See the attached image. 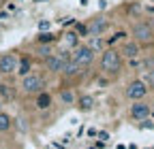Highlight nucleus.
I'll use <instances>...</instances> for the list:
<instances>
[{"label":"nucleus","instance_id":"4468645a","mask_svg":"<svg viewBox=\"0 0 154 149\" xmlns=\"http://www.w3.org/2000/svg\"><path fill=\"white\" fill-rule=\"evenodd\" d=\"M17 98V87L7 83V81H0V100L2 102H11Z\"/></svg>","mask_w":154,"mask_h":149},{"label":"nucleus","instance_id":"f3484780","mask_svg":"<svg viewBox=\"0 0 154 149\" xmlns=\"http://www.w3.org/2000/svg\"><path fill=\"white\" fill-rule=\"evenodd\" d=\"M86 45H90V47H92L96 53H99V51L103 53V51L107 49V41L103 39V36H90V41H88Z\"/></svg>","mask_w":154,"mask_h":149},{"label":"nucleus","instance_id":"39448f33","mask_svg":"<svg viewBox=\"0 0 154 149\" xmlns=\"http://www.w3.org/2000/svg\"><path fill=\"white\" fill-rule=\"evenodd\" d=\"M150 94V89H148V85H146V81L141 79V77H137V79H131L128 83H126V87H124V98L128 100V102H139V100H146V96Z\"/></svg>","mask_w":154,"mask_h":149},{"label":"nucleus","instance_id":"f8f14e48","mask_svg":"<svg viewBox=\"0 0 154 149\" xmlns=\"http://www.w3.org/2000/svg\"><path fill=\"white\" fill-rule=\"evenodd\" d=\"M75 107L79 109L82 113H90V111H94V107H96V100H94L92 94H82V96H77V104Z\"/></svg>","mask_w":154,"mask_h":149},{"label":"nucleus","instance_id":"393cba45","mask_svg":"<svg viewBox=\"0 0 154 149\" xmlns=\"http://www.w3.org/2000/svg\"><path fill=\"white\" fill-rule=\"evenodd\" d=\"M150 2H152V4H154V0H150Z\"/></svg>","mask_w":154,"mask_h":149},{"label":"nucleus","instance_id":"1a4fd4ad","mask_svg":"<svg viewBox=\"0 0 154 149\" xmlns=\"http://www.w3.org/2000/svg\"><path fill=\"white\" fill-rule=\"evenodd\" d=\"M88 34L90 36H103L107 30H109V19H105L103 15H96V17H92V19H88Z\"/></svg>","mask_w":154,"mask_h":149},{"label":"nucleus","instance_id":"4be33fe9","mask_svg":"<svg viewBox=\"0 0 154 149\" xmlns=\"http://www.w3.org/2000/svg\"><path fill=\"white\" fill-rule=\"evenodd\" d=\"M54 41H56V36L51 32H41V34H38V39H36V43H41V45H51Z\"/></svg>","mask_w":154,"mask_h":149},{"label":"nucleus","instance_id":"2eb2a0df","mask_svg":"<svg viewBox=\"0 0 154 149\" xmlns=\"http://www.w3.org/2000/svg\"><path fill=\"white\" fill-rule=\"evenodd\" d=\"M58 96H60V102H62L64 107H73V104H77V94H75V89H73V87H62Z\"/></svg>","mask_w":154,"mask_h":149},{"label":"nucleus","instance_id":"0eeeda50","mask_svg":"<svg viewBox=\"0 0 154 149\" xmlns=\"http://www.w3.org/2000/svg\"><path fill=\"white\" fill-rule=\"evenodd\" d=\"M152 115V104L146 102V100H139V102H131L128 107V117L133 121H143Z\"/></svg>","mask_w":154,"mask_h":149},{"label":"nucleus","instance_id":"20e7f679","mask_svg":"<svg viewBox=\"0 0 154 149\" xmlns=\"http://www.w3.org/2000/svg\"><path fill=\"white\" fill-rule=\"evenodd\" d=\"M45 87H47L45 77L38 74V72H30L19 81V89H22L26 96H36V94H41V92H45Z\"/></svg>","mask_w":154,"mask_h":149},{"label":"nucleus","instance_id":"9b49d317","mask_svg":"<svg viewBox=\"0 0 154 149\" xmlns=\"http://www.w3.org/2000/svg\"><path fill=\"white\" fill-rule=\"evenodd\" d=\"M86 68L82 66V64H77L73 58L64 64V70H62V74H60V77L62 79H66V81H71V79H77V77H82V72H84Z\"/></svg>","mask_w":154,"mask_h":149},{"label":"nucleus","instance_id":"f03ea898","mask_svg":"<svg viewBox=\"0 0 154 149\" xmlns=\"http://www.w3.org/2000/svg\"><path fill=\"white\" fill-rule=\"evenodd\" d=\"M131 36L135 43H139L141 47H150L154 45V30L150 19H137L131 24Z\"/></svg>","mask_w":154,"mask_h":149},{"label":"nucleus","instance_id":"412c9836","mask_svg":"<svg viewBox=\"0 0 154 149\" xmlns=\"http://www.w3.org/2000/svg\"><path fill=\"white\" fill-rule=\"evenodd\" d=\"M141 79L146 81L148 89L154 92V66H152V68H146V72H143V77H141Z\"/></svg>","mask_w":154,"mask_h":149},{"label":"nucleus","instance_id":"aec40b11","mask_svg":"<svg viewBox=\"0 0 154 149\" xmlns=\"http://www.w3.org/2000/svg\"><path fill=\"white\" fill-rule=\"evenodd\" d=\"M34 51H36V55H38L41 60H45V58H49V55L54 53V47H51V45H41V43H36Z\"/></svg>","mask_w":154,"mask_h":149},{"label":"nucleus","instance_id":"423d86ee","mask_svg":"<svg viewBox=\"0 0 154 149\" xmlns=\"http://www.w3.org/2000/svg\"><path fill=\"white\" fill-rule=\"evenodd\" d=\"M71 53H73V60L77 64H82L84 68H90L94 64V60H96V51L90 45H86V43H82L79 47H75Z\"/></svg>","mask_w":154,"mask_h":149},{"label":"nucleus","instance_id":"6ab92c4d","mask_svg":"<svg viewBox=\"0 0 154 149\" xmlns=\"http://www.w3.org/2000/svg\"><path fill=\"white\" fill-rule=\"evenodd\" d=\"M64 41H66V45L71 47V51H73L75 47H79V45H82V41H79V34H77L75 30H71V32H66V34H64Z\"/></svg>","mask_w":154,"mask_h":149},{"label":"nucleus","instance_id":"b1692460","mask_svg":"<svg viewBox=\"0 0 154 149\" xmlns=\"http://www.w3.org/2000/svg\"><path fill=\"white\" fill-rule=\"evenodd\" d=\"M0 111H2V100H0Z\"/></svg>","mask_w":154,"mask_h":149},{"label":"nucleus","instance_id":"9d476101","mask_svg":"<svg viewBox=\"0 0 154 149\" xmlns=\"http://www.w3.org/2000/svg\"><path fill=\"white\" fill-rule=\"evenodd\" d=\"M118 51H120V55H122L124 60H137L139 55H141V45L135 43L133 39H128V41H124L118 47Z\"/></svg>","mask_w":154,"mask_h":149},{"label":"nucleus","instance_id":"6e6552de","mask_svg":"<svg viewBox=\"0 0 154 149\" xmlns=\"http://www.w3.org/2000/svg\"><path fill=\"white\" fill-rule=\"evenodd\" d=\"M17 64H19V58L13 53V51H7V53H0V74H15L17 72Z\"/></svg>","mask_w":154,"mask_h":149},{"label":"nucleus","instance_id":"f257e3e1","mask_svg":"<svg viewBox=\"0 0 154 149\" xmlns=\"http://www.w3.org/2000/svg\"><path fill=\"white\" fill-rule=\"evenodd\" d=\"M101 74L107 79H116L120 77V72L124 70V58L120 55V51L116 47H107L103 53H101Z\"/></svg>","mask_w":154,"mask_h":149},{"label":"nucleus","instance_id":"a878e982","mask_svg":"<svg viewBox=\"0 0 154 149\" xmlns=\"http://www.w3.org/2000/svg\"><path fill=\"white\" fill-rule=\"evenodd\" d=\"M0 77H2V74H0Z\"/></svg>","mask_w":154,"mask_h":149},{"label":"nucleus","instance_id":"7ed1b4c3","mask_svg":"<svg viewBox=\"0 0 154 149\" xmlns=\"http://www.w3.org/2000/svg\"><path fill=\"white\" fill-rule=\"evenodd\" d=\"M71 58H73L71 49L54 51V53L49 55V58H45V60H43V66H45V70H47L49 74H62V70H64V64H66Z\"/></svg>","mask_w":154,"mask_h":149},{"label":"nucleus","instance_id":"a211bd4d","mask_svg":"<svg viewBox=\"0 0 154 149\" xmlns=\"http://www.w3.org/2000/svg\"><path fill=\"white\" fill-rule=\"evenodd\" d=\"M13 128V117L5 111H0V132H9Z\"/></svg>","mask_w":154,"mask_h":149},{"label":"nucleus","instance_id":"ddd939ff","mask_svg":"<svg viewBox=\"0 0 154 149\" xmlns=\"http://www.w3.org/2000/svg\"><path fill=\"white\" fill-rule=\"evenodd\" d=\"M51 104H54V96L49 94L47 89L34 96V107H36L38 111H47V109H51Z\"/></svg>","mask_w":154,"mask_h":149},{"label":"nucleus","instance_id":"dca6fc26","mask_svg":"<svg viewBox=\"0 0 154 149\" xmlns=\"http://www.w3.org/2000/svg\"><path fill=\"white\" fill-rule=\"evenodd\" d=\"M32 72V62H30V58H19V64H17V72L15 74H19V79H24L26 74H30Z\"/></svg>","mask_w":154,"mask_h":149},{"label":"nucleus","instance_id":"5701e85b","mask_svg":"<svg viewBox=\"0 0 154 149\" xmlns=\"http://www.w3.org/2000/svg\"><path fill=\"white\" fill-rule=\"evenodd\" d=\"M150 24H152V30H154V17H150Z\"/></svg>","mask_w":154,"mask_h":149},{"label":"nucleus","instance_id":"bb28decb","mask_svg":"<svg viewBox=\"0 0 154 149\" xmlns=\"http://www.w3.org/2000/svg\"><path fill=\"white\" fill-rule=\"evenodd\" d=\"M152 104H154V102H152Z\"/></svg>","mask_w":154,"mask_h":149}]
</instances>
